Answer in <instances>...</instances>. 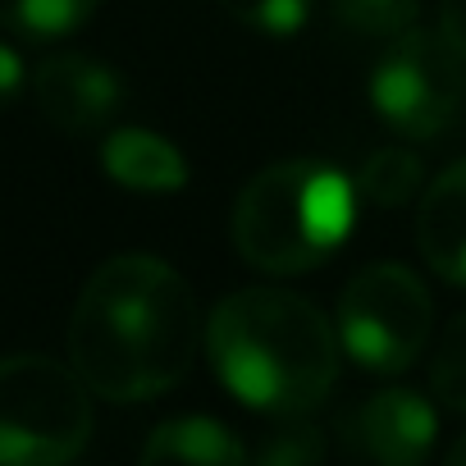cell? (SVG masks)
I'll return each instance as SVG.
<instances>
[{
	"mask_svg": "<svg viewBox=\"0 0 466 466\" xmlns=\"http://www.w3.org/2000/svg\"><path fill=\"white\" fill-rule=\"evenodd\" d=\"M201 343L192 284L147 252L110 257L69 316V361L106 402H147L174 389Z\"/></svg>",
	"mask_w": 466,
	"mask_h": 466,
	"instance_id": "cell-1",
	"label": "cell"
},
{
	"mask_svg": "<svg viewBox=\"0 0 466 466\" xmlns=\"http://www.w3.org/2000/svg\"><path fill=\"white\" fill-rule=\"evenodd\" d=\"M339 334L320 307L289 289H238L206 320V352L219 384L243 407L302 416L339 380Z\"/></svg>",
	"mask_w": 466,
	"mask_h": 466,
	"instance_id": "cell-2",
	"label": "cell"
},
{
	"mask_svg": "<svg viewBox=\"0 0 466 466\" xmlns=\"http://www.w3.org/2000/svg\"><path fill=\"white\" fill-rule=\"evenodd\" d=\"M357 219V187L320 160H279L252 174L233 201V248L266 275L325 266Z\"/></svg>",
	"mask_w": 466,
	"mask_h": 466,
	"instance_id": "cell-3",
	"label": "cell"
},
{
	"mask_svg": "<svg viewBox=\"0 0 466 466\" xmlns=\"http://www.w3.org/2000/svg\"><path fill=\"white\" fill-rule=\"evenodd\" d=\"M92 439V389L74 361L0 357V466H65Z\"/></svg>",
	"mask_w": 466,
	"mask_h": 466,
	"instance_id": "cell-4",
	"label": "cell"
},
{
	"mask_svg": "<svg viewBox=\"0 0 466 466\" xmlns=\"http://www.w3.org/2000/svg\"><path fill=\"white\" fill-rule=\"evenodd\" d=\"M430 329H434V302L407 266L380 261L348 279L339 302V339L357 366L375 375L407 370L425 352Z\"/></svg>",
	"mask_w": 466,
	"mask_h": 466,
	"instance_id": "cell-5",
	"label": "cell"
},
{
	"mask_svg": "<svg viewBox=\"0 0 466 466\" xmlns=\"http://www.w3.org/2000/svg\"><path fill=\"white\" fill-rule=\"evenodd\" d=\"M380 119L402 137H439L466 101V56L443 33H402L389 42L370 74Z\"/></svg>",
	"mask_w": 466,
	"mask_h": 466,
	"instance_id": "cell-6",
	"label": "cell"
},
{
	"mask_svg": "<svg viewBox=\"0 0 466 466\" xmlns=\"http://www.w3.org/2000/svg\"><path fill=\"white\" fill-rule=\"evenodd\" d=\"M28 87H33L37 110L60 133H69V137H83V133L106 128V119L124 101V87H119L115 69L101 65V60H92V56H78V51L42 60L33 69Z\"/></svg>",
	"mask_w": 466,
	"mask_h": 466,
	"instance_id": "cell-7",
	"label": "cell"
},
{
	"mask_svg": "<svg viewBox=\"0 0 466 466\" xmlns=\"http://www.w3.org/2000/svg\"><path fill=\"white\" fill-rule=\"evenodd\" d=\"M434 407L411 389H380L343 420V443L384 466H416L434 448Z\"/></svg>",
	"mask_w": 466,
	"mask_h": 466,
	"instance_id": "cell-8",
	"label": "cell"
},
{
	"mask_svg": "<svg viewBox=\"0 0 466 466\" xmlns=\"http://www.w3.org/2000/svg\"><path fill=\"white\" fill-rule=\"evenodd\" d=\"M416 243L439 279L466 289V160L448 165L425 187L416 210Z\"/></svg>",
	"mask_w": 466,
	"mask_h": 466,
	"instance_id": "cell-9",
	"label": "cell"
},
{
	"mask_svg": "<svg viewBox=\"0 0 466 466\" xmlns=\"http://www.w3.org/2000/svg\"><path fill=\"white\" fill-rule=\"evenodd\" d=\"M101 169L128 192H178L187 183L183 151L151 128H115L101 142Z\"/></svg>",
	"mask_w": 466,
	"mask_h": 466,
	"instance_id": "cell-10",
	"label": "cell"
},
{
	"mask_svg": "<svg viewBox=\"0 0 466 466\" xmlns=\"http://www.w3.org/2000/svg\"><path fill=\"white\" fill-rule=\"evenodd\" d=\"M248 457L243 439L233 434L224 420L210 416H174L165 425L151 430V439L142 443V461L160 466V461H178V466H238Z\"/></svg>",
	"mask_w": 466,
	"mask_h": 466,
	"instance_id": "cell-11",
	"label": "cell"
},
{
	"mask_svg": "<svg viewBox=\"0 0 466 466\" xmlns=\"http://www.w3.org/2000/svg\"><path fill=\"white\" fill-rule=\"evenodd\" d=\"M101 10V0H0V28L33 42L69 37Z\"/></svg>",
	"mask_w": 466,
	"mask_h": 466,
	"instance_id": "cell-12",
	"label": "cell"
},
{
	"mask_svg": "<svg viewBox=\"0 0 466 466\" xmlns=\"http://www.w3.org/2000/svg\"><path fill=\"white\" fill-rule=\"evenodd\" d=\"M420 187V160L407 147H380L357 174V192L370 206H402Z\"/></svg>",
	"mask_w": 466,
	"mask_h": 466,
	"instance_id": "cell-13",
	"label": "cell"
},
{
	"mask_svg": "<svg viewBox=\"0 0 466 466\" xmlns=\"http://www.w3.org/2000/svg\"><path fill=\"white\" fill-rule=\"evenodd\" d=\"M329 10H334L339 28H348L357 37L393 42V37L416 28L420 0H329Z\"/></svg>",
	"mask_w": 466,
	"mask_h": 466,
	"instance_id": "cell-14",
	"label": "cell"
},
{
	"mask_svg": "<svg viewBox=\"0 0 466 466\" xmlns=\"http://www.w3.org/2000/svg\"><path fill=\"white\" fill-rule=\"evenodd\" d=\"M228 19H238L243 28L252 33H266V37H293L307 28L316 0H219Z\"/></svg>",
	"mask_w": 466,
	"mask_h": 466,
	"instance_id": "cell-15",
	"label": "cell"
},
{
	"mask_svg": "<svg viewBox=\"0 0 466 466\" xmlns=\"http://www.w3.org/2000/svg\"><path fill=\"white\" fill-rule=\"evenodd\" d=\"M430 389L443 407L466 411V311L443 329L439 348H434V366H430Z\"/></svg>",
	"mask_w": 466,
	"mask_h": 466,
	"instance_id": "cell-16",
	"label": "cell"
},
{
	"mask_svg": "<svg viewBox=\"0 0 466 466\" xmlns=\"http://www.w3.org/2000/svg\"><path fill=\"white\" fill-rule=\"evenodd\" d=\"M257 457L261 461H270V466H298V461H316V457H325V434L316 430V425H307V420H284V425H275L270 434H266V443L257 448Z\"/></svg>",
	"mask_w": 466,
	"mask_h": 466,
	"instance_id": "cell-17",
	"label": "cell"
},
{
	"mask_svg": "<svg viewBox=\"0 0 466 466\" xmlns=\"http://www.w3.org/2000/svg\"><path fill=\"white\" fill-rule=\"evenodd\" d=\"M24 60L15 56V46H5L0 42V106H10L19 92H24Z\"/></svg>",
	"mask_w": 466,
	"mask_h": 466,
	"instance_id": "cell-18",
	"label": "cell"
},
{
	"mask_svg": "<svg viewBox=\"0 0 466 466\" xmlns=\"http://www.w3.org/2000/svg\"><path fill=\"white\" fill-rule=\"evenodd\" d=\"M439 33L466 56V0H439Z\"/></svg>",
	"mask_w": 466,
	"mask_h": 466,
	"instance_id": "cell-19",
	"label": "cell"
},
{
	"mask_svg": "<svg viewBox=\"0 0 466 466\" xmlns=\"http://www.w3.org/2000/svg\"><path fill=\"white\" fill-rule=\"evenodd\" d=\"M448 461H457V466H466V434H461V439H457V443L448 448Z\"/></svg>",
	"mask_w": 466,
	"mask_h": 466,
	"instance_id": "cell-20",
	"label": "cell"
}]
</instances>
